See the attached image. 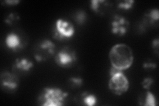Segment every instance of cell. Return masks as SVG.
<instances>
[{
	"label": "cell",
	"instance_id": "1",
	"mask_svg": "<svg viewBox=\"0 0 159 106\" xmlns=\"http://www.w3.org/2000/svg\"><path fill=\"white\" fill-rule=\"evenodd\" d=\"M109 59L111 67L123 71L131 67L134 55L129 45L120 43L112 47L109 53Z\"/></svg>",
	"mask_w": 159,
	"mask_h": 106
},
{
	"label": "cell",
	"instance_id": "2",
	"mask_svg": "<svg viewBox=\"0 0 159 106\" xmlns=\"http://www.w3.org/2000/svg\"><path fill=\"white\" fill-rule=\"evenodd\" d=\"M68 94L57 87L44 88L38 97V103L43 106H62Z\"/></svg>",
	"mask_w": 159,
	"mask_h": 106
},
{
	"label": "cell",
	"instance_id": "3",
	"mask_svg": "<svg viewBox=\"0 0 159 106\" xmlns=\"http://www.w3.org/2000/svg\"><path fill=\"white\" fill-rule=\"evenodd\" d=\"M108 86L113 94L117 95H121L128 91L129 82L122 70H119L115 74L110 75Z\"/></svg>",
	"mask_w": 159,
	"mask_h": 106
},
{
	"label": "cell",
	"instance_id": "4",
	"mask_svg": "<svg viewBox=\"0 0 159 106\" xmlns=\"http://www.w3.org/2000/svg\"><path fill=\"white\" fill-rule=\"evenodd\" d=\"M75 33V29L72 23L63 19H57L53 28V37L58 40H66L72 38Z\"/></svg>",
	"mask_w": 159,
	"mask_h": 106
},
{
	"label": "cell",
	"instance_id": "5",
	"mask_svg": "<svg viewBox=\"0 0 159 106\" xmlns=\"http://www.w3.org/2000/svg\"><path fill=\"white\" fill-rule=\"evenodd\" d=\"M56 46L51 41L44 39L39 43L34 49V57L38 62L45 61L54 54Z\"/></svg>",
	"mask_w": 159,
	"mask_h": 106
},
{
	"label": "cell",
	"instance_id": "6",
	"mask_svg": "<svg viewBox=\"0 0 159 106\" xmlns=\"http://www.w3.org/2000/svg\"><path fill=\"white\" fill-rule=\"evenodd\" d=\"M77 60L76 53L70 47H65L61 49L55 56V62L62 68H70L75 64Z\"/></svg>",
	"mask_w": 159,
	"mask_h": 106
},
{
	"label": "cell",
	"instance_id": "7",
	"mask_svg": "<svg viewBox=\"0 0 159 106\" xmlns=\"http://www.w3.org/2000/svg\"><path fill=\"white\" fill-rule=\"evenodd\" d=\"M129 22L125 17L119 15L114 16L111 22V31L113 35L122 37L128 31Z\"/></svg>",
	"mask_w": 159,
	"mask_h": 106
},
{
	"label": "cell",
	"instance_id": "8",
	"mask_svg": "<svg viewBox=\"0 0 159 106\" xmlns=\"http://www.w3.org/2000/svg\"><path fill=\"white\" fill-rule=\"evenodd\" d=\"M19 80L16 73L3 72L1 74L2 86L6 90L15 91L19 86Z\"/></svg>",
	"mask_w": 159,
	"mask_h": 106
},
{
	"label": "cell",
	"instance_id": "9",
	"mask_svg": "<svg viewBox=\"0 0 159 106\" xmlns=\"http://www.w3.org/2000/svg\"><path fill=\"white\" fill-rule=\"evenodd\" d=\"M6 44L7 48L13 51H18L23 48L25 46L21 36L16 32H11L7 35L6 37Z\"/></svg>",
	"mask_w": 159,
	"mask_h": 106
},
{
	"label": "cell",
	"instance_id": "10",
	"mask_svg": "<svg viewBox=\"0 0 159 106\" xmlns=\"http://www.w3.org/2000/svg\"><path fill=\"white\" fill-rule=\"evenodd\" d=\"M33 62L25 58H17L13 65V68L17 71L28 72L33 67Z\"/></svg>",
	"mask_w": 159,
	"mask_h": 106
},
{
	"label": "cell",
	"instance_id": "11",
	"mask_svg": "<svg viewBox=\"0 0 159 106\" xmlns=\"http://www.w3.org/2000/svg\"><path fill=\"white\" fill-rule=\"evenodd\" d=\"M139 105L145 106H155L157 105V99L155 95L149 90H147L143 94L139 99Z\"/></svg>",
	"mask_w": 159,
	"mask_h": 106
},
{
	"label": "cell",
	"instance_id": "12",
	"mask_svg": "<svg viewBox=\"0 0 159 106\" xmlns=\"http://www.w3.org/2000/svg\"><path fill=\"white\" fill-rule=\"evenodd\" d=\"M109 2L103 0H93L90 2L91 9L97 13L103 15L107 9Z\"/></svg>",
	"mask_w": 159,
	"mask_h": 106
},
{
	"label": "cell",
	"instance_id": "13",
	"mask_svg": "<svg viewBox=\"0 0 159 106\" xmlns=\"http://www.w3.org/2000/svg\"><path fill=\"white\" fill-rule=\"evenodd\" d=\"M80 99L84 105L93 106L97 104V97L94 94L84 92L80 95Z\"/></svg>",
	"mask_w": 159,
	"mask_h": 106
},
{
	"label": "cell",
	"instance_id": "14",
	"mask_svg": "<svg viewBox=\"0 0 159 106\" xmlns=\"http://www.w3.org/2000/svg\"><path fill=\"white\" fill-rule=\"evenodd\" d=\"M159 18V12L158 9H152L146 13L145 19L149 24H154L155 22H157Z\"/></svg>",
	"mask_w": 159,
	"mask_h": 106
},
{
	"label": "cell",
	"instance_id": "15",
	"mask_svg": "<svg viewBox=\"0 0 159 106\" xmlns=\"http://www.w3.org/2000/svg\"><path fill=\"white\" fill-rule=\"evenodd\" d=\"M74 19H75L76 22L79 25H82L86 22L87 19V15L86 12H84L82 10H80L77 12L74 16Z\"/></svg>",
	"mask_w": 159,
	"mask_h": 106
},
{
	"label": "cell",
	"instance_id": "16",
	"mask_svg": "<svg viewBox=\"0 0 159 106\" xmlns=\"http://www.w3.org/2000/svg\"><path fill=\"white\" fill-rule=\"evenodd\" d=\"M135 1L133 0H125V1H120L117 3V7L120 9H129L133 6Z\"/></svg>",
	"mask_w": 159,
	"mask_h": 106
},
{
	"label": "cell",
	"instance_id": "17",
	"mask_svg": "<svg viewBox=\"0 0 159 106\" xmlns=\"http://www.w3.org/2000/svg\"><path fill=\"white\" fill-rule=\"evenodd\" d=\"M68 82L73 88H80L83 84V80L80 77H72L69 78Z\"/></svg>",
	"mask_w": 159,
	"mask_h": 106
},
{
	"label": "cell",
	"instance_id": "18",
	"mask_svg": "<svg viewBox=\"0 0 159 106\" xmlns=\"http://www.w3.org/2000/svg\"><path fill=\"white\" fill-rule=\"evenodd\" d=\"M154 80L152 78H145L143 80V82H141L142 86L144 89H145L147 90H150V88L152 84L153 83Z\"/></svg>",
	"mask_w": 159,
	"mask_h": 106
},
{
	"label": "cell",
	"instance_id": "19",
	"mask_svg": "<svg viewBox=\"0 0 159 106\" xmlns=\"http://www.w3.org/2000/svg\"><path fill=\"white\" fill-rule=\"evenodd\" d=\"M19 19V16L16 13H11L10 14L9 16L7 17L6 19V23L9 25H13L15 22H16Z\"/></svg>",
	"mask_w": 159,
	"mask_h": 106
},
{
	"label": "cell",
	"instance_id": "20",
	"mask_svg": "<svg viewBox=\"0 0 159 106\" xmlns=\"http://www.w3.org/2000/svg\"><path fill=\"white\" fill-rule=\"evenodd\" d=\"M152 44V47H153L154 50H155L157 53H158V44H159V43H158V39H155V40H153Z\"/></svg>",
	"mask_w": 159,
	"mask_h": 106
},
{
	"label": "cell",
	"instance_id": "21",
	"mask_svg": "<svg viewBox=\"0 0 159 106\" xmlns=\"http://www.w3.org/2000/svg\"><path fill=\"white\" fill-rule=\"evenodd\" d=\"M157 67L156 64L153 63V62H145L143 64V67L144 68H155Z\"/></svg>",
	"mask_w": 159,
	"mask_h": 106
},
{
	"label": "cell",
	"instance_id": "22",
	"mask_svg": "<svg viewBox=\"0 0 159 106\" xmlns=\"http://www.w3.org/2000/svg\"><path fill=\"white\" fill-rule=\"evenodd\" d=\"M5 2L9 5V6H16V5L20 3V1H19V0H12V1H6Z\"/></svg>",
	"mask_w": 159,
	"mask_h": 106
}]
</instances>
